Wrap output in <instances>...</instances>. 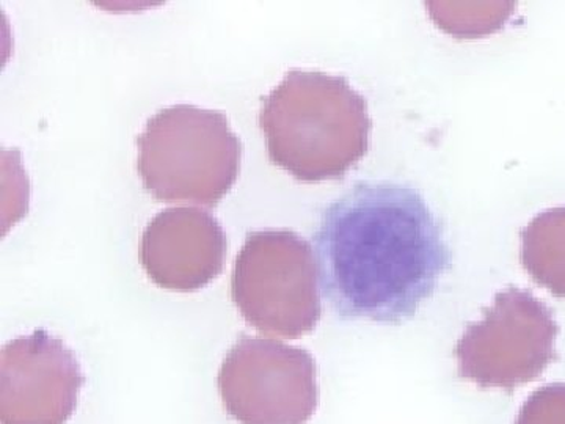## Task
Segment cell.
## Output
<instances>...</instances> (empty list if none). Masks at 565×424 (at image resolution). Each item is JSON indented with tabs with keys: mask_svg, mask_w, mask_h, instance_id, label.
<instances>
[{
	"mask_svg": "<svg viewBox=\"0 0 565 424\" xmlns=\"http://www.w3.org/2000/svg\"><path fill=\"white\" fill-rule=\"evenodd\" d=\"M313 240L323 296L343 318L407 321L451 264L422 193L392 182L353 186L323 211Z\"/></svg>",
	"mask_w": 565,
	"mask_h": 424,
	"instance_id": "obj_1",
	"label": "cell"
},
{
	"mask_svg": "<svg viewBox=\"0 0 565 424\" xmlns=\"http://www.w3.org/2000/svg\"><path fill=\"white\" fill-rule=\"evenodd\" d=\"M270 159L303 181L343 177L370 145L366 99L343 76L291 70L263 99Z\"/></svg>",
	"mask_w": 565,
	"mask_h": 424,
	"instance_id": "obj_2",
	"label": "cell"
},
{
	"mask_svg": "<svg viewBox=\"0 0 565 424\" xmlns=\"http://www.w3.org/2000/svg\"><path fill=\"white\" fill-rule=\"evenodd\" d=\"M139 172L162 202L214 206L236 181L241 141L222 112L173 104L139 136Z\"/></svg>",
	"mask_w": 565,
	"mask_h": 424,
	"instance_id": "obj_3",
	"label": "cell"
},
{
	"mask_svg": "<svg viewBox=\"0 0 565 424\" xmlns=\"http://www.w3.org/2000/svg\"><path fill=\"white\" fill-rule=\"evenodd\" d=\"M321 282L313 247L289 230L248 234L234 264L232 293L258 332L299 338L321 319Z\"/></svg>",
	"mask_w": 565,
	"mask_h": 424,
	"instance_id": "obj_4",
	"label": "cell"
},
{
	"mask_svg": "<svg viewBox=\"0 0 565 424\" xmlns=\"http://www.w3.org/2000/svg\"><path fill=\"white\" fill-rule=\"evenodd\" d=\"M557 332L553 311L533 293L504 289L457 343L459 373L481 389L512 392L556 359Z\"/></svg>",
	"mask_w": 565,
	"mask_h": 424,
	"instance_id": "obj_5",
	"label": "cell"
},
{
	"mask_svg": "<svg viewBox=\"0 0 565 424\" xmlns=\"http://www.w3.org/2000/svg\"><path fill=\"white\" fill-rule=\"evenodd\" d=\"M218 390L241 424H305L319 403L311 353L275 338L244 335L223 360Z\"/></svg>",
	"mask_w": 565,
	"mask_h": 424,
	"instance_id": "obj_6",
	"label": "cell"
},
{
	"mask_svg": "<svg viewBox=\"0 0 565 424\" xmlns=\"http://www.w3.org/2000/svg\"><path fill=\"white\" fill-rule=\"evenodd\" d=\"M84 374L61 338L35 330L0 352V422L65 424L76 411Z\"/></svg>",
	"mask_w": 565,
	"mask_h": 424,
	"instance_id": "obj_7",
	"label": "cell"
},
{
	"mask_svg": "<svg viewBox=\"0 0 565 424\" xmlns=\"http://www.w3.org/2000/svg\"><path fill=\"white\" fill-rule=\"evenodd\" d=\"M140 255L156 285L195 292L222 273L226 234L211 212L195 206L167 208L145 229Z\"/></svg>",
	"mask_w": 565,
	"mask_h": 424,
	"instance_id": "obj_8",
	"label": "cell"
},
{
	"mask_svg": "<svg viewBox=\"0 0 565 424\" xmlns=\"http://www.w3.org/2000/svg\"><path fill=\"white\" fill-rule=\"evenodd\" d=\"M520 258L539 285L565 297V206L541 212L527 223Z\"/></svg>",
	"mask_w": 565,
	"mask_h": 424,
	"instance_id": "obj_9",
	"label": "cell"
},
{
	"mask_svg": "<svg viewBox=\"0 0 565 424\" xmlns=\"http://www.w3.org/2000/svg\"><path fill=\"white\" fill-rule=\"evenodd\" d=\"M515 424H565V384L535 390L520 409Z\"/></svg>",
	"mask_w": 565,
	"mask_h": 424,
	"instance_id": "obj_10",
	"label": "cell"
}]
</instances>
